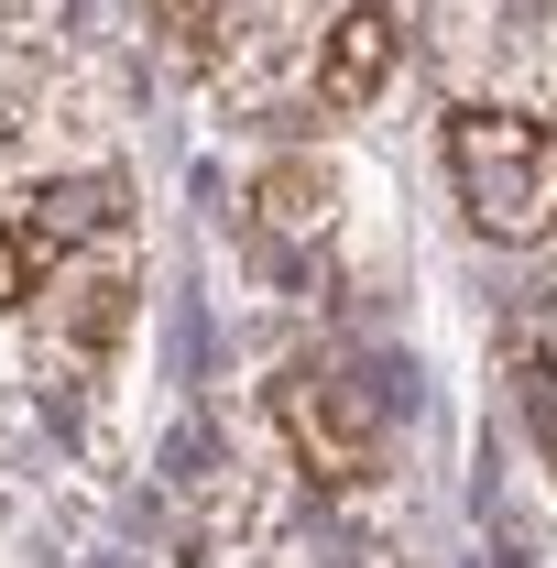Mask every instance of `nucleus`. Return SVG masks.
Masks as SVG:
<instances>
[{
  "label": "nucleus",
  "instance_id": "1",
  "mask_svg": "<svg viewBox=\"0 0 557 568\" xmlns=\"http://www.w3.org/2000/svg\"><path fill=\"white\" fill-rule=\"evenodd\" d=\"M405 405H416V361H284V383H274V426L340 493L383 470V437H394Z\"/></svg>",
  "mask_w": 557,
  "mask_h": 568
},
{
  "label": "nucleus",
  "instance_id": "2",
  "mask_svg": "<svg viewBox=\"0 0 557 568\" xmlns=\"http://www.w3.org/2000/svg\"><path fill=\"white\" fill-rule=\"evenodd\" d=\"M448 186L492 252L557 241V121L525 110H448Z\"/></svg>",
  "mask_w": 557,
  "mask_h": 568
},
{
  "label": "nucleus",
  "instance_id": "3",
  "mask_svg": "<svg viewBox=\"0 0 557 568\" xmlns=\"http://www.w3.org/2000/svg\"><path fill=\"white\" fill-rule=\"evenodd\" d=\"M394 0H350L340 22L317 33V110H372V88L394 77Z\"/></svg>",
  "mask_w": 557,
  "mask_h": 568
},
{
  "label": "nucleus",
  "instance_id": "4",
  "mask_svg": "<svg viewBox=\"0 0 557 568\" xmlns=\"http://www.w3.org/2000/svg\"><path fill=\"white\" fill-rule=\"evenodd\" d=\"M503 361H514V405H525V426H536V448H547V470H557V284L514 295Z\"/></svg>",
  "mask_w": 557,
  "mask_h": 568
},
{
  "label": "nucleus",
  "instance_id": "5",
  "mask_svg": "<svg viewBox=\"0 0 557 568\" xmlns=\"http://www.w3.org/2000/svg\"><path fill=\"white\" fill-rule=\"evenodd\" d=\"M252 209H263L274 241H328V219H340V175L295 153V164H274V175L252 186Z\"/></svg>",
  "mask_w": 557,
  "mask_h": 568
},
{
  "label": "nucleus",
  "instance_id": "6",
  "mask_svg": "<svg viewBox=\"0 0 557 568\" xmlns=\"http://www.w3.org/2000/svg\"><path fill=\"white\" fill-rule=\"evenodd\" d=\"M67 339L77 351H110L121 328H132V274H110V263H88V274H67Z\"/></svg>",
  "mask_w": 557,
  "mask_h": 568
},
{
  "label": "nucleus",
  "instance_id": "7",
  "mask_svg": "<svg viewBox=\"0 0 557 568\" xmlns=\"http://www.w3.org/2000/svg\"><path fill=\"white\" fill-rule=\"evenodd\" d=\"M164 470H175V481H209V426H175V448H164Z\"/></svg>",
  "mask_w": 557,
  "mask_h": 568
}]
</instances>
